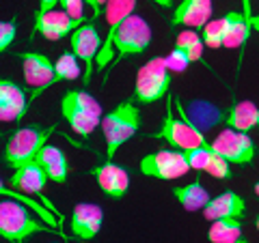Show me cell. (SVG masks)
<instances>
[{
	"instance_id": "6da1fadb",
	"label": "cell",
	"mask_w": 259,
	"mask_h": 243,
	"mask_svg": "<svg viewBox=\"0 0 259 243\" xmlns=\"http://www.w3.org/2000/svg\"><path fill=\"white\" fill-rule=\"evenodd\" d=\"M141 129V108L132 97L121 101L102 118V134L106 140V159H112L125 142L139 134Z\"/></svg>"
},
{
	"instance_id": "7a4b0ae2",
	"label": "cell",
	"mask_w": 259,
	"mask_h": 243,
	"mask_svg": "<svg viewBox=\"0 0 259 243\" xmlns=\"http://www.w3.org/2000/svg\"><path fill=\"white\" fill-rule=\"evenodd\" d=\"M61 114L78 136L89 138L97 125H102L104 110L102 103L87 91H67L61 99Z\"/></svg>"
},
{
	"instance_id": "3957f363",
	"label": "cell",
	"mask_w": 259,
	"mask_h": 243,
	"mask_svg": "<svg viewBox=\"0 0 259 243\" xmlns=\"http://www.w3.org/2000/svg\"><path fill=\"white\" fill-rule=\"evenodd\" d=\"M56 132V125H48V127H35V125H26L20 127L9 136V140L5 144V164L11 166L13 170H18L22 166L35 161L50 136Z\"/></svg>"
},
{
	"instance_id": "277c9868",
	"label": "cell",
	"mask_w": 259,
	"mask_h": 243,
	"mask_svg": "<svg viewBox=\"0 0 259 243\" xmlns=\"http://www.w3.org/2000/svg\"><path fill=\"white\" fill-rule=\"evenodd\" d=\"M59 232L54 228H48V226H41L35 217L28 213V209L24 202L9 198L0 202V237L5 241L11 243H22L24 239L32 237L37 232Z\"/></svg>"
},
{
	"instance_id": "5b68a950",
	"label": "cell",
	"mask_w": 259,
	"mask_h": 243,
	"mask_svg": "<svg viewBox=\"0 0 259 243\" xmlns=\"http://www.w3.org/2000/svg\"><path fill=\"white\" fill-rule=\"evenodd\" d=\"M177 110H180V118L173 116V108H171V103H168L164 120H162L158 132L151 134V138L168 142L177 151H190V149L207 147L209 142L205 140L203 132H201V129L194 125L188 116H186V112H184L182 106H177Z\"/></svg>"
},
{
	"instance_id": "8992f818",
	"label": "cell",
	"mask_w": 259,
	"mask_h": 243,
	"mask_svg": "<svg viewBox=\"0 0 259 243\" xmlns=\"http://www.w3.org/2000/svg\"><path fill=\"white\" fill-rule=\"evenodd\" d=\"M173 71L168 69L166 58H151L143 65L136 74L134 95L136 103H156L162 97H166L168 86H171Z\"/></svg>"
},
{
	"instance_id": "52a82bcc",
	"label": "cell",
	"mask_w": 259,
	"mask_h": 243,
	"mask_svg": "<svg viewBox=\"0 0 259 243\" xmlns=\"http://www.w3.org/2000/svg\"><path fill=\"white\" fill-rule=\"evenodd\" d=\"M151 26L147 24V20H143L141 15H130L123 22V26L119 28L115 41H112V50L117 52V58L112 63V67L127 58V56H139L143 52H147V47L151 45Z\"/></svg>"
},
{
	"instance_id": "ba28073f",
	"label": "cell",
	"mask_w": 259,
	"mask_h": 243,
	"mask_svg": "<svg viewBox=\"0 0 259 243\" xmlns=\"http://www.w3.org/2000/svg\"><path fill=\"white\" fill-rule=\"evenodd\" d=\"M141 174L149 176V179H160V181H173L182 179L190 172V161L186 157V151H156L145 155L139 164Z\"/></svg>"
},
{
	"instance_id": "9c48e42d",
	"label": "cell",
	"mask_w": 259,
	"mask_h": 243,
	"mask_svg": "<svg viewBox=\"0 0 259 243\" xmlns=\"http://www.w3.org/2000/svg\"><path fill=\"white\" fill-rule=\"evenodd\" d=\"M209 147L233 166L253 164L255 153H257L253 138L244 132H236V129H229V127L223 129L214 140H209Z\"/></svg>"
},
{
	"instance_id": "30bf717a",
	"label": "cell",
	"mask_w": 259,
	"mask_h": 243,
	"mask_svg": "<svg viewBox=\"0 0 259 243\" xmlns=\"http://www.w3.org/2000/svg\"><path fill=\"white\" fill-rule=\"evenodd\" d=\"M136 11V0H108L106 5V11H104V18H106V24H108V32H106V39H104V45L100 54H97L95 58V67L97 71H104L112 63V41H115L119 28L123 26V22L130 18V15H134Z\"/></svg>"
},
{
	"instance_id": "8fae6325",
	"label": "cell",
	"mask_w": 259,
	"mask_h": 243,
	"mask_svg": "<svg viewBox=\"0 0 259 243\" xmlns=\"http://www.w3.org/2000/svg\"><path fill=\"white\" fill-rule=\"evenodd\" d=\"M22 60V76L24 82L28 86H32L35 91L30 95V101L37 99L44 91H48L50 86L56 84V69L54 63L48 58L46 54L39 52H18L15 54Z\"/></svg>"
},
{
	"instance_id": "7c38bea8",
	"label": "cell",
	"mask_w": 259,
	"mask_h": 243,
	"mask_svg": "<svg viewBox=\"0 0 259 243\" xmlns=\"http://www.w3.org/2000/svg\"><path fill=\"white\" fill-rule=\"evenodd\" d=\"M69 41H71V52L76 54V58H78L80 63H84V78H82V84L89 86V82H91V78H93L95 58H97V54H100L102 45H104L100 32H97V26H93L91 22L82 24L80 28H76L74 32H71Z\"/></svg>"
},
{
	"instance_id": "4fadbf2b",
	"label": "cell",
	"mask_w": 259,
	"mask_h": 243,
	"mask_svg": "<svg viewBox=\"0 0 259 243\" xmlns=\"http://www.w3.org/2000/svg\"><path fill=\"white\" fill-rule=\"evenodd\" d=\"M87 22H76L71 20L63 9H54L50 13L44 15H35V22H32V30H30V39H35L37 35H41L48 41H59V39L71 35L76 28H80Z\"/></svg>"
},
{
	"instance_id": "5bb4252c",
	"label": "cell",
	"mask_w": 259,
	"mask_h": 243,
	"mask_svg": "<svg viewBox=\"0 0 259 243\" xmlns=\"http://www.w3.org/2000/svg\"><path fill=\"white\" fill-rule=\"evenodd\" d=\"M91 174L97 181V185H100V190L106 194L108 198L121 200L127 194L130 174H127V170L123 166L115 164L112 159H106V161H102L100 166L91 168Z\"/></svg>"
},
{
	"instance_id": "9a60e30c",
	"label": "cell",
	"mask_w": 259,
	"mask_h": 243,
	"mask_svg": "<svg viewBox=\"0 0 259 243\" xmlns=\"http://www.w3.org/2000/svg\"><path fill=\"white\" fill-rule=\"evenodd\" d=\"M104 209L95 202H78L71 211V234L80 241H91L102 230Z\"/></svg>"
},
{
	"instance_id": "2e32d148",
	"label": "cell",
	"mask_w": 259,
	"mask_h": 243,
	"mask_svg": "<svg viewBox=\"0 0 259 243\" xmlns=\"http://www.w3.org/2000/svg\"><path fill=\"white\" fill-rule=\"evenodd\" d=\"M30 99L24 88L9 78L0 80V120L3 123H18L24 118Z\"/></svg>"
},
{
	"instance_id": "e0dca14e",
	"label": "cell",
	"mask_w": 259,
	"mask_h": 243,
	"mask_svg": "<svg viewBox=\"0 0 259 243\" xmlns=\"http://www.w3.org/2000/svg\"><path fill=\"white\" fill-rule=\"evenodd\" d=\"M212 0H182L173 11L171 26H188L190 30H203L212 22Z\"/></svg>"
},
{
	"instance_id": "ac0fdd59",
	"label": "cell",
	"mask_w": 259,
	"mask_h": 243,
	"mask_svg": "<svg viewBox=\"0 0 259 243\" xmlns=\"http://www.w3.org/2000/svg\"><path fill=\"white\" fill-rule=\"evenodd\" d=\"M244 213H246V200L233 190H227L223 194H218V196H214L203 209V217L209 222L240 220V217H244Z\"/></svg>"
},
{
	"instance_id": "d6986e66",
	"label": "cell",
	"mask_w": 259,
	"mask_h": 243,
	"mask_svg": "<svg viewBox=\"0 0 259 243\" xmlns=\"http://www.w3.org/2000/svg\"><path fill=\"white\" fill-rule=\"evenodd\" d=\"M35 161L46 170L48 179L54 183H67L69 179V159L65 155V151L54 147V144H46V147L39 151V155L35 157Z\"/></svg>"
},
{
	"instance_id": "ffe728a7",
	"label": "cell",
	"mask_w": 259,
	"mask_h": 243,
	"mask_svg": "<svg viewBox=\"0 0 259 243\" xmlns=\"http://www.w3.org/2000/svg\"><path fill=\"white\" fill-rule=\"evenodd\" d=\"M50 181L46 174V170L37 164V161H30V164L22 166L18 170H13L9 185L13 190L26 192V194H37V196H44L46 183Z\"/></svg>"
},
{
	"instance_id": "44dd1931",
	"label": "cell",
	"mask_w": 259,
	"mask_h": 243,
	"mask_svg": "<svg viewBox=\"0 0 259 243\" xmlns=\"http://www.w3.org/2000/svg\"><path fill=\"white\" fill-rule=\"evenodd\" d=\"M225 125L229 129H236V132H253L259 129V106L253 101H233L231 108L227 110L225 114Z\"/></svg>"
},
{
	"instance_id": "7402d4cb",
	"label": "cell",
	"mask_w": 259,
	"mask_h": 243,
	"mask_svg": "<svg viewBox=\"0 0 259 243\" xmlns=\"http://www.w3.org/2000/svg\"><path fill=\"white\" fill-rule=\"evenodd\" d=\"M171 194L186 211H199V209L203 211V209L207 207V202L212 200L207 188L201 181H192L188 185H182V188H173Z\"/></svg>"
},
{
	"instance_id": "603a6c76",
	"label": "cell",
	"mask_w": 259,
	"mask_h": 243,
	"mask_svg": "<svg viewBox=\"0 0 259 243\" xmlns=\"http://www.w3.org/2000/svg\"><path fill=\"white\" fill-rule=\"evenodd\" d=\"M227 18V39H225V47H231V50H242L246 45L248 37H250V24L246 22L244 13L231 11L225 15Z\"/></svg>"
},
{
	"instance_id": "cb8c5ba5",
	"label": "cell",
	"mask_w": 259,
	"mask_h": 243,
	"mask_svg": "<svg viewBox=\"0 0 259 243\" xmlns=\"http://www.w3.org/2000/svg\"><path fill=\"white\" fill-rule=\"evenodd\" d=\"M209 243H238L242 239L240 220H216L207 228Z\"/></svg>"
},
{
	"instance_id": "d4e9b609",
	"label": "cell",
	"mask_w": 259,
	"mask_h": 243,
	"mask_svg": "<svg viewBox=\"0 0 259 243\" xmlns=\"http://www.w3.org/2000/svg\"><path fill=\"white\" fill-rule=\"evenodd\" d=\"M54 69H56V82H74L78 78H84V69H80V60L71 50L63 52L54 60Z\"/></svg>"
},
{
	"instance_id": "484cf974",
	"label": "cell",
	"mask_w": 259,
	"mask_h": 243,
	"mask_svg": "<svg viewBox=\"0 0 259 243\" xmlns=\"http://www.w3.org/2000/svg\"><path fill=\"white\" fill-rule=\"evenodd\" d=\"M201 37H203V43L212 50H218V47L225 45V39H227V18L212 20L207 26L201 30Z\"/></svg>"
},
{
	"instance_id": "4316f807",
	"label": "cell",
	"mask_w": 259,
	"mask_h": 243,
	"mask_svg": "<svg viewBox=\"0 0 259 243\" xmlns=\"http://www.w3.org/2000/svg\"><path fill=\"white\" fill-rule=\"evenodd\" d=\"M186 157H188V161H190V168L201 170V172H209V168L214 166L218 153L207 144V147H199V149L186 151Z\"/></svg>"
},
{
	"instance_id": "83f0119b",
	"label": "cell",
	"mask_w": 259,
	"mask_h": 243,
	"mask_svg": "<svg viewBox=\"0 0 259 243\" xmlns=\"http://www.w3.org/2000/svg\"><path fill=\"white\" fill-rule=\"evenodd\" d=\"M166 65L173 74H184V71L192 65V60H190V56L186 50H182V47H173V52L166 56Z\"/></svg>"
},
{
	"instance_id": "f1b7e54d",
	"label": "cell",
	"mask_w": 259,
	"mask_h": 243,
	"mask_svg": "<svg viewBox=\"0 0 259 243\" xmlns=\"http://www.w3.org/2000/svg\"><path fill=\"white\" fill-rule=\"evenodd\" d=\"M15 35H18V24H15V20L0 22V52L9 50V45L15 41Z\"/></svg>"
},
{
	"instance_id": "f546056e",
	"label": "cell",
	"mask_w": 259,
	"mask_h": 243,
	"mask_svg": "<svg viewBox=\"0 0 259 243\" xmlns=\"http://www.w3.org/2000/svg\"><path fill=\"white\" fill-rule=\"evenodd\" d=\"M61 9L76 22L93 20V18H84V0H61Z\"/></svg>"
},
{
	"instance_id": "4dcf8cb0",
	"label": "cell",
	"mask_w": 259,
	"mask_h": 243,
	"mask_svg": "<svg viewBox=\"0 0 259 243\" xmlns=\"http://www.w3.org/2000/svg\"><path fill=\"white\" fill-rule=\"evenodd\" d=\"M201 39H203V37H201L197 30H182L180 35H177V39H175V47L188 50V47H192L194 43H199Z\"/></svg>"
},
{
	"instance_id": "1f68e13d",
	"label": "cell",
	"mask_w": 259,
	"mask_h": 243,
	"mask_svg": "<svg viewBox=\"0 0 259 243\" xmlns=\"http://www.w3.org/2000/svg\"><path fill=\"white\" fill-rule=\"evenodd\" d=\"M3 194H5V196H9V198H15V200H20V202H24V205H30V202H28V198H26V196H15V194H13V192H9V190H7V188H5V185H3ZM32 207H35V209H37V213H39V215H41V217H44V222H48V224H50V226H56V222L52 220V217H50V213H48V211H46V209H44V207H39V205H35V202H32Z\"/></svg>"
},
{
	"instance_id": "d6a6232c",
	"label": "cell",
	"mask_w": 259,
	"mask_h": 243,
	"mask_svg": "<svg viewBox=\"0 0 259 243\" xmlns=\"http://www.w3.org/2000/svg\"><path fill=\"white\" fill-rule=\"evenodd\" d=\"M84 5L91 7V11H93V20H97L104 11H106L108 0H84Z\"/></svg>"
},
{
	"instance_id": "836d02e7",
	"label": "cell",
	"mask_w": 259,
	"mask_h": 243,
	"mask_svg": "<svg viewBox=\"0 0 259 243\" xmlns=\"http://www.w3.org/2000/svg\"><path fill=\"white\" fill-rule=\"evenodd\" d=\"M240 3H242V13H244L246 22L250 24V28H253V24H255V18H257V15H253V9H250V0H240Z\"/></svg>"
},
{
	"instance_id": "e575fe53",
	"label": "cell",
	"mask_w": 259,
	"mask_h": 243,
	"mask_svg": "<svg viewBox=\"0 0 259 243\" xmlns=\"http://www.w3.org/2000/svg\"><path fill=\"white\" fill-rule=\"evenodd\" d=\"M151 3H156L158 7H164V9H168V7L173 5V0H151Z\"/></svg>"
},
{
	"instance_id": "d590c367",
	"label": "cell",
	"mask_w": 259,
	"mask_h": 243,
	"mask_svg": "<svg viewBox=\"0 0 259 243\" xmlns=\"http://www.w3.org/2000/svg\"><path fill=\"white\" fill-rule=\"evenodd\" d=\"M255 194H257V196H259V181L255 183Z\"/></svg>"
},
{
	"instance_id": "8d00e7d4",
	"label": "cell",
	"mask_w": 259,
	"mask_h": 243,
	"mask_svg": "<svg viewBox=\"0 0 259 243\" xmlns=\"http://www.w3.org/2000/svg\"><path fill=\"white\" fill-rule=\"evenodd\" d=\"M255 226H257V230H259V215L255 217Z\"/></svg>"
},
{
	"instance_id": "74e56055",
	"label": "cell",
	"mask_w": 259,
	"mask_h": 243,
	"mask_svg": "<svg viewBox=\"0 0 259 243\" xmlns=\"http://www.w3.org/2000/svg\"><path fill=\"white\" fill-rule=\"evenodd\" d=\"M238 243H248V241H246V239H244V237H242V239H240V241H238Z\"/></svg>"
}]
</instances>
